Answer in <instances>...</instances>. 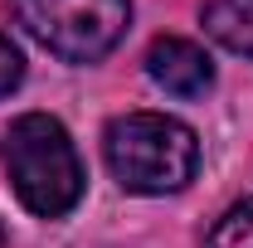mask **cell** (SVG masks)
Wrapping results in <instances>:
<instances>
[{
  "label": "cell",
  "instance_id": "7",
  "mask_svg": "<svg viewBox=\"0 0 253 248\" xmlns=\"http://www.w3.org/2000/svg\"><path fill=\"white\" fill-rule=\"evenodd\" d=\"M20 78H25V59H20V49L0 34V97L10 93V88H20Z\"/></svg>",
  "mask_w": 253,
  "mask_h": 248
},
{
  "label": "cell",
  "instance_id": "2",
  "mask_svg": "<svg viewBox=\"0 0 253 248\" xmlns=\"http://www.w3.org/2000/svg\"><path fill=\"white\" fill-rule=\"evenodd\" d=\"M5 170L20 205L39 219H63L83 200V161L73 136L49 112H25L5 131Z\"/></svg>",
  "mask_w": 253,
  "mask_h": 248
},
{
  "label": "cell",
  "instance_id": "3",
  "mask_svg": "<svg viewBox=\"0 0 253 248\" xmlns=\"http://www.w3.org/2000/svg\"><path fill=\"white\" fill-rule=\"evenodd\" d=\"M20 25L68 63H97L131 25V0H15Z\"/></svg>",
  "mask_w": 253,
  "mask_h": 248
},
{
  "label": "cell",
  "instance_id": "5",
  "mask_svg": "<svg viewBox=\"0 0 253 248\" xmlns=\"http://www.w3.org/2000/svg\"><path fill=\"white\" fill-rule=\"evenodd\" d=\"M205 30L224 49L253 59V0H210L205 5Z\"/></svg>",
  "mask_w": 253,
  "mask_h": 248
},
{
  "label": "cell",
  "instance_id": "4",
  "mask_svg": "<svg viewBox=\"0 0 253 248\" xmlns=\"http://www.w3.org/2000/svg\"><path fill=\"white\" fill-rule=\"evenodd\" d=\"M146 73H151L156 88H166L175 97H205L214 88L210 54L200 44H190V39H175V34H166V39H156L146 49Z\"/></svg>",
  "mask_w": 253,
  "mask_h": 248
},
{
  "label": "cell",
  "instance_id": "1",
  "mask_svg": "<svg viewBox=\"0 0 253 248\" xmlns=\"http://www.w3.org/2000/svg\"><path fill=\"white\" fill-rule=\"evenodd\" d=\"M102 156L117 185L131 195H175L195 180L200 141L185 122L166 112H126L102 131Z\"/></svg>",
  "mask_w": 253,
  "mask_h": 248
},
{
  "label": "cell",
  "instance_id": "6",
  "mask_svg": "<svg viewBox=\"0 0 253 248\" xmlns=\"http://www.w3.org/2000/svg\"><path fill=\"white\" fill-rule=\"evenodd\" d=\"M205 248H253V200L234 205V209H224V214L214 219V229H210Z\"/></svg>",
  "mask_w": 253,
  "mask_h": 248
},
{
  "label": "cell",
  "instance_id": "8",
  "mask_svg": "<svg viewBox=\"0 0 253 248\" xmlns=\"http://www.w3.org/2000/svg\"><path fill=\"white\" fill-rule=\"evenodd\" d=\"M0 248H5V229H0Z\"/></svg>",
  "mask_w": 253,
  "mask_h": 248
}]
</instances>
